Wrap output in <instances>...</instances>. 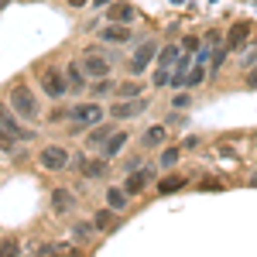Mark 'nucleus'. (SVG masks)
Masks as SVG:
<instances>
[{
    "label": "nucleus",
    "mask_w": 257,
    "mask_h": 257,
    "mask_svg": "<svg viewBox=\"0 0 257 257\" xmlns=\"http://www.w3.org/2000/svg\"><path fill=\"white\" fill-rule=\"evenodd\" d=\"M178 59H182V48H178V45H165V52H158V69H155V86H165V82H172V72H175Z\"/></svg>",
    "instance_id": "f257e3e1"
},
{
    "label": "nucleus",
    "mask_w": 257,
    "mask_h": 257,
    "mask_svg": "<svg viewBox=\"0 0 257 257\" xmlns=\"http://www.w3.org/2000/svg\"><path fill=\"white\" fill-rule=\"evenodd\" d=\"M79 69H82V76H89V79H106L113 72V62L106 59V55H99V52H86Z\"/></svg>",
    "instance_id": "f03ea898"
},
{
    "label": "nucleus",
    "mask_w": 257,
    "mask_h": 257,
    "mask_svg": "<svg viewBox=\"0 0 257 257\" xmlns=\"http://www.w3.org/2000/svg\"><path fill=\"white\" fill-rule=\"evenodd\" d=\"M11 106L28 120L38 117V103H35V93H31L28 86H14V89H11Z\"/></svg>",
    "instance_id": "7ed1b4c3"
},
{
    "label": "nucleus",
    "mask_w": 257,
    "mask_h": 257,
    "mask_svg": "<svg viewBox=\"0 0 257 257\" xmlns=\"http://www.w3.org/2000/svg\"><path fill=\"white\" fill-rule=\"evenodd\" d=\"M41 89L52 99H62L65 89H69V82H65V76H62L59 69H45V72H41Z\"/></svg>",
    "instance_id": "20e7f679"
},
{
    "label": "nucleus",
    "mask_w": 257,
    "mask_h": 257,
    "mask_svg": "<svg viewBox=\"0 0 257 257\" xmlns=\"http://www.w3.org/2000/svg\"><path fill=\"white\" fill-rule=\"evenodd\" d=\"M144 106H148V99H141V96L120 99V103H113V106H110V117H113V120H131V117H138Z\"/></svg>",
    "instance_id": "39448f33"
},
{
    "label": "nucleus",
    "mask_w": 257,
    "mask_h": 257,
    "mask_svg": "<svg viewBox=\"0 0 257 257\" xmlns=\"http://www.w3.org/2000/svg\"><path fill=\"white\" fill-rule=\"evenodd\" d=\"M155 55H158V41H144L138 52L131 55V72H134V76H138V72H144V69L151 65V59H155Z\"/></svg>",
    "instance_id": "423d86ee"
},
{
    "label": "nucleus",
    "mask_w": 257,
    "mask_h": 257,
    "mask_svg": "<svg viewBox=\"0 0 257 257\" xmlns=\"http://www.w3.org/2000/svg\"><path fill=\"white\" fill-rule=\"evenodd\" d=\"M72 120H76L79 127H96L99 120H103V110H99L96 103H82V106L72 110Z\"/></svg>",
    "instance_id": "0eeeda50"
},
{
    "label": "nucleus",
    "mask_w": 257,
    "mask_h": 257,
    "mask_svg": "<svg viewBox=\"0 0 257 257\" xmlns=\"http://www.w3.org/2000/svg\"><path fill=\"white\" fill-rule=\"evenodd\" d=\"M250 38V21H237V24H230V31H226V52L230 48H243V41Z\"/></svg>",
    "instance_id": "6e6552de"
},
{
    "label": "nucleus",
    "mask_w": 257,
    "mask_h": 257,
    "mask_svg": "<svg viewBox=\"0 0 257 257\" xmlns=\"http://www.w3.org/2000/svg\"><path fill=\"white\" fill-rule=\"evenodd\" d=\"M41 165H45V168H52V172H59V168L69 165V151L52 144V148H45V151H41Z\"/></svg>",
    "instance_id": "1a4fd4ad"
},
{
    "label": "nucleus",
    "mask_w": 257,
    "mask_h": 257,
    "mask_svg": "<svg viewBox=\"0 0 257 257\" xmlns=\"http://www.w3.org/2000/svg\"><path fill=\"white\" fill-rule=\"evenodd\" d=\"M151 178H155V172H148V168L131 172V175H127V185H123V192H127V196H138V192L148 189V182H151Z\"/></svg>",
    "instance_id": "9d476101"
},
{
    "label": "nucleus",
    "mask_w": 257,
    "mask_h": 257,
    "mask_svg": "<svg viewBox=\"0 0 257 257\" xmlns=\"http://www.w3.org/2000/svg\"><path fill=\"white\" fill-rule=\"evenodd\" d=\"M131 38H134V35H131L127 24H106V28H103V41H110V45H127Z\"/></svg>",
    "instance_id": "9b49d317"
},
{
    "label": "nucleus",
    "mask_w": 257,
    "mask_h": 257,
    "mask_svg": "<svg viewBox=\"0 0 257 257\" xmlns=\"http://www.w3.org/2000/svg\"><path fill=\"white\" fill-rule=\"evenodd\" d=\"M0 131H4V134H11L14 141H24V138H28V131H24V127H18V120L11 117L4 106H0Z\"/></svg>",
    "instance_id": "f8f14e48"
},
{
    "label": "nucleus",
    "mask_w": 257,
    "mask_h": 257,
    "mask_svg": "<svg viewBox=\"0 0 257 257\" xmlns=\"http://www.w3.org/2000/svg\"><path fill=\"white\" fill-rule=\"evenodd\" d=\"M110 21H117V24H131V21L138 18V11L131 7V4H110Z\"/></svg>",
    "instance_id": "ddd939ff"
},
{
    "label": "nucleus",
    "mask_w": 257,
    "mask_h": 257,
    "mask_svg": "<svg viewBox=\"0 0 257 257\" xmlns=\"http://www.w3.org/2000/svg\"><path fill=\"white\" fill-rule=\"evenodd\" d=\"M123 144H127V134H123V131H117L113 138L103 141V158H117L120 151H123Z\"/></svg>",
    "instance_id": "4468645a"
},
{
    "label": "nucleus",
    "mask_w": 257,
    "mask_h": 257,
    "mask_svg": "<svg viewBox=\"0 0 257 257\" xmlns=\"http://www.w3.org/2000/svg\"><path fill=\"white\" fill-rule=\"evenodd\" d=\"M72 206H76V196H72V192H65V189H55V192H52V209H55V213H69Z\"/></svg>",
    "instance_id": "2eb2a0df"
},
{
    "label": "nucleus",
    "mask_w": 257,
    "mask_h": 257,
    "mask_svg": "<svg viewBox=\"0 0 257 257\" xmlns=\"http://www.w3.org/2000/svg\"><path fill=\"white\" fill-rule=\"evenodd\" d=\"M79 175H86V178H103V175H106V165H103V161L79 158Z\"/></svg>",
    "instance_id": "dca6fc26"
},
{
    "label": "nucleus",
    "mask_w": 257,
    "mask_h": 257,
    "mask_svg": "<svg viewBox=\"0 0 257 257\" xmlns=\"http://www.w3.org/2000/svg\"><path fill=\"white\" fill-rule=\"evenodd\" d=\"M165 138H168V127L155 123L151 131H144V148H158V144H165Z\"/></svg>",
    "instance_id": "f3484780"
},
{
    "label": "nucleus",
    "mask_w": 257,
    "mask_h": 257,
    "mask_svg": "<svg viewBox=\"0 0 257 257\" xmlns=\"http://www.w3.org/2000/svg\"><path fill=\"white\" fill-rule=\"evenodd\" d=\"M178 189H185V178H182V175H168L165 182H158V192H161V196H168V192H178Z\"/></svg>",
    "instance_id": "a211bd4d"
},
{
    "label": "nucleus",
    "mask_w": 257,
    "mask_h": 257,
    "mask_svg": "<svg viewBox=\"0 0 257 257\" xmlns=\"http://www.w3.org/2000/svg\"><path fill=\"white\" fill-rule=\"evenodd\" d=\"M123 202H127V192L123 189H106V206L110 209H123Z\"/></svg>",
    "instance_id": "6ab92c4d"
},
{
    "label": "nucleus",
    "mask_w": 257,
    "mask_h": 257,
    "mask_svg": "<svg viewBox=\"0 0 257 257\" xmlns=\"http://www.w3.org/2000/svg\"><path fill=\"white\" fill-rule=\"evenodd\" d=\"M21 254V243L14 237H7L4 243H0V257H18Z\"/></svg>",
    "instance_id": "aec40b11"
},
{
    "label": "nucleus",
    "mask_w": 257,
    "mask_h": 257,
    "mask_svg": "<svg viewBox=\"0 0 257 257\" xmlns=\"http://www.w3.org/2000/svg\"><path fill=\"white\" fill-rule=\"evenodd\" d=\"M65 82H69L72 89H82V69H79V62H76V65H69V76H65Z\"/></svg>",
    "instance_id": "412c9836"
},
{
    "label": "nucleus",
    "mask_w": 257,
    "mask_h": 257,
    "mask_svg": "<svg viewBox=\"0 0 257 257\" xmlns=\"http://www.w3.org/2000/svg\"><path fill=\"white\" fill-rule=\"evenodd\" d=\"M202 79H206V62H202V55H199V62L192 65V72H189V82H192V86H199Z\"/></svg>",
    "instance_id": "4be33fe9"
},
{
    "label": "nucleus",
    "mask_w": 257,
    "mask_h": 257,
    "mask_svg": "<svg viewBox=\"0 0 257 257\" xmlns=\"http://www.w3.org/2000/svg\"><path fill=\"white\" fill-rule=\"evenodd\" d=\"M55 257H82L76 243H55Z\"/></svg>",
    "instance_id": "5701e85b"
},
{
    "label": "nucleus",
    "mask_w": 257,
    "mask_h": 257,
    "mask_svg": "<svg viewBox=\"0 0 257 257\" xmlns=\"http://www.w3.org/2000/svg\"><path fill=\"white\" fill-rule=\"evenodd\" d=\"M178 155H182L178 148H165V151H161V168H172V165L178 161Z\"/></svg>",
    "instance_id": "b1692460"
},
{
    "label": "nucleus",
    "mask_w": 257,
    "mask_h": 257,
    "mask_svg": "<svg viewBox=\"0 0 257 257\" xmlns=\"http://www.w3.org/2000/svg\"><path fill=\"white\" fill-rule=\"evenodd\" d=\"M117 93H120V96H127V99L141 96V82H123V86H117Z\"/></svg>",
    "instance_id": "393cba45"
},
{
    "label": "nucleus",
    "mask_w": 257,
    "mask_h": 257,
    "mask_svg": "<svg viewBox=\"0 0 257 257\" xmlns=\"http://www.w3.org/2000/svg\"><path fill=\"white\" fill-rule=\"evenodd\" d=\"M106 138H110V127H99V123H96V131L89 134V144H103Z\"/></svg>",
    "instance_id": "a878e982"
},
{
    "label": "nucleus",
    "mask_w": 257,
    "mask_h": 257,
    "mask_svg": "<svg viewBox=\"0 0 257 257\" xmlns=\"http://www.w3.org/2000/svg\"><path fill=\"white\" fill-rule=\"evenodd\" d=\"M113 223H117V219L110 216V213H106V209H103V213H99V216H96V226H99V230H110V226H113Z\"/></svg>",
    "instance_id": "bb28decb"
},
{
    "label": "nucleus",
    "mask_w": 257,
    "mask_h": 257,
    "mask_svg": "<svg viewBox=\"0 0 257 257\" xmlns=\"http://www.w3.org/2000/svg\"><path fill=\"white\" fill-rule=\"evenodd\" d=\"M89 233H93V226H89V223H79V226L72 230V237H76V240H86Z\"/></svg>",
    "instance_id": "cd10ccee"
},
{
    "label": "nucleus",
    "mask_w": 257,
    "mask_h": 257,
    "mask_svg": "<svg viewBox=\"0 0 257 257\" xmlns=\"http://www.w3.org/2000/svg\"><path fill=\"white\" fill-rule=\"evenodd\" d=\"M14 144H18V141L11 138V134H4V131H0V148H4V151H11Z\"/></svg>",
    "instance_id": "c85d7f7f"
},
{
    "label": "nucleus",
    "mask_w": 257,
    "mask_h": 257,
    "mask_svg": "<svg viewBox=\"0 0 257 257\" xmlns=\"http://www.w3.org/2000/svg\"><path fill=\"white\" fill-rule=\"evenodd\" d=\"M172 103H175L178 110H182V106H189V103H192V96H189V93H178V96L172 99Z\"/></svg>",
    "instance_id": "c756f323"
},
{
    "label": "nucleus",
    "mask_w": 257,
    "mask_h": 257,
    "mask_svg": "<svg viewBox=\"0 0 257 257\" xmlns=\"http://www.w3.org/2000/svg\"><path fill=\"white\" fill-rule=\"evenodd\" d=\"M38 257H55V243H45V247L38 250Z\"/></svg>",
    "instance_id": "7c9ffc66"
},
{
    "label": "nucleus",
    "mask_w": 257,
    "mask_h": 257,
    "mask_svg": "<svg viewBox=\"0 0 257 257\" xmlns=\"http://www.w3.org/2000/svg\"><path fill=\"white\" fill-rule=\"evenodd\" d=\"M69 4H72V7H82V4H89V0H69Z\"/></svg>",
    "instance_id": "2f4dec72"
},
{
    "label": "nucleus",
    "mask_w": 257,
    "mask_h": 257,
    "mask_svg": "<svg viewBox=\"0 0 257 257\" xmlns=\"http://www.w3.org/2000/svg\"><path fill=\"white\" fill-rule=\"evenodd\" d=\"M4 4H7V0H0V7H4Z\"/></svg>",
    "instance_id": "473e14b6"
},
{
    "label": "nucleus",
    "mask_w": 257,
    "mask_h": 257,
    "mask_svg": "<svg viewBox=\"0 0 257 257\" xmlns=\"http://www.w3.org/2000/svg\"><path fill=\"white\" fill-rule=\"evenodd\" d=\"M254 185H257V175H254Z\"/></svg>",
    "instance_id": "72a5a7b5"
}]
</instances>
